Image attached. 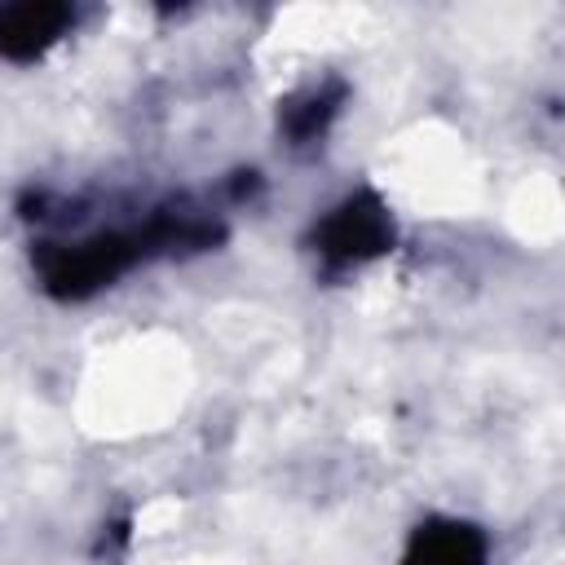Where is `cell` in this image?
I'll return each mask as SVG.
<instances>
[{
	"label": "cell",
	"instance_id": "obj_2",
	"mask_svg": "<svg viewBox=\"0 0 565 565\" xmlns=\"http://www.w3.org/2000/svg\"><path fill=\"white\" fill-rule=\"evenodd\" d=\"M66 26V9H44V4H18L0 13V49L9 57H31L44 44L57 40Z\"/></svg>",
	"mask_w": 565,
	"mask_h": 565
},
{
	"label": "cell",
	"instance_id": "obj_1",
	"mask_svg": "<svg viewBox=\"0 0 565 565\" xmlns=\"http://www.w3.org/2000/svg\"><path fill=\"white\" fill-rule=\"evenodd\" d=\"M322 234H327V256H344V260H362V256H371V252H380V243H384V212L380 207H362V203H344L327 225H322Z\"/></svg>",
	"mask_w": 565,
	"mask_h": 565
}]
</instances>
